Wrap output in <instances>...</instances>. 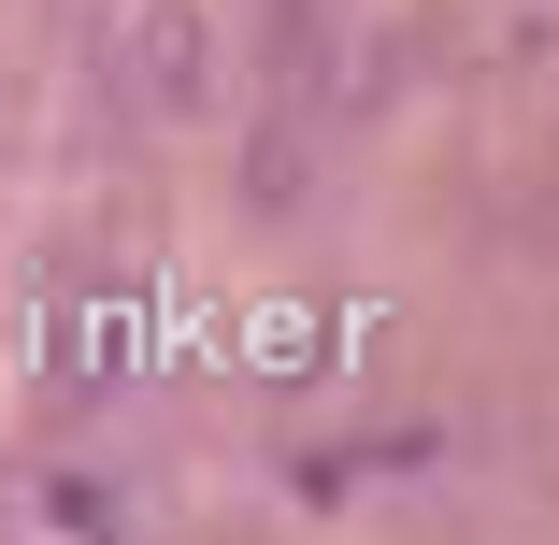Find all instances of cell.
<instances>
[{
    "label": "cell",
    "mask_w": 559,
    "mask_h": 545,
    "mask_svg": "<svg viewBox=\"0 0 559 545\" xmlns=\"http://www.w3.org/2000/svg\"><path fill=\"white\" fill-rule=\"evenodd\" d=\"M116 86H130V116H158V130L215 116V15H201V0H116Z\"/></svg>",
    "instance_id": "cell-1"
}]
</instances>
